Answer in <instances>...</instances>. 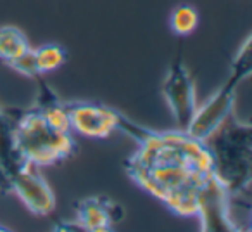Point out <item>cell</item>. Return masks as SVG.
I'll list each match as a JSON object with an SVG mask.
<instances>
[{
	"label": "cell",
	"instance_id": "cell-1",
	"mask_svg": "<svg viewBox=\"0 0 252 232\" xmlns=\"http://www.w3.org/2000/svg\"><path fill=\"white\" fill-rule=\"evenodd\" d=\"M130 137L137 141L138 149L125 161L128 177L171 213L195 217L197 194L213 173L204 142L178 128L156 132L138 123Z\"/></svg>",
	"mask_w": 252,
	"mask_h": 232
},
{
	"label": "cell",
	"instance_id": "cell-2",
	"mask_svg": "<svg viewBox=\"0 0 252 232\" xmlns=\"http://www.w3.org/2000/svg\"><path fill=\"white\" fill-rule=\"evenodd\" d=\"M211 156L213 175L231 197L249 203L252 179V127L230 115L213 134L204 139Z\"/></svg>",
	"mask_w": 252,
	"mask_h": 232
},
{
	"label": "cell",
	"instance_id": "cell-3",
	"mask_svg": "<svg viewBox=\"0 0 252 232\" xmlns=\"http://www.w3.org/2000/svg\"><path fill=\"white\" fill-rule=\"evenodd\" d=\"M14 120V137L19 153L35 166H49L67 159L76 151L73 132L56 130L33 106L28 109L7 108Z\"/></svg>",
	"mask_w": 252,
	"mask_h": 232
},
{
	"label": "cell",
	"instance_id": "cell-4",
	"mask_svg": "<svg viewBox=\"0 0 252 232\" xmlns=\"http://www.w3.org/2000/svg\"><path fill=\"white\" fill-rule=\"evenodd\" d=\"M252 71V47L251 35L245 37L244 43L238 47L233 61L230 64V75L226 81L213 94V97L207 99L202 106H197L195 115L192 121L187 127V134L197 141L207 139L228 116L233 115L235 97L237 88L244 80L251 77Z\"/></svg>",
	"mask_w": 252,
	"mask_h": 232
},
{
	"label": "cell",
	"instance_id": "cell-5",
	"mask_svg": "<svg viewBox=\"0 0 252 232\" xmlns=\"http://www.w3.org/2000/svg\"><path fill=\"white\" fill-rule=\"evenodd\" d=\"M162 97L171 111L178 130H187L197 109V88L190 71L187 70L182 57V43L178 45L173 63L162 81Z\"/></svg>",
	"mask_w": 252,
	"mask_h": 232
},
{
	"label": "cell",
	"instance_id": "cell-6",
	"mask_svg": "<svg viewBox=\"0 0 252 232\" xmlns=\"http://www.w3.org/2000/svg\"><path fill=\"white\" fill-rule=\"evenodd\" d=\"M202 232H240L231 218V197L226 187L211 173L197 194V213Z\"/></svg>",
	"mask_w": 252,
	"mask_h": 232
},
{
	"label": "cell",
	"instance_id": "cell-7",
	"mask_svg": "<svg viewBox=\"0 0 252 232\" xmlns=\"http://www.w3.org/2000/svg\"><path fill=\"white\" fill-rule=\"evenodd\" d=\"M73 134L90 139H107L121 128L125 115L98 102H66Z\"/></svg>",
	"mask_w": 252,
	"mask_h": 232
},
{
	"label": "cell",
	"instance_id": "cell-8",
	"mask_svg": "<svg viewBox=\"0 0 252 232\" xmlns=\"http://www.w3.org/2000/svg\"><path fill=\"white\" fill-rule=\"evenodd\" d=\"M9 194H16L23 204L38 217H47L56 208L52 187L47 184L35 165H28L12 179Z\"/></svg>",
	"mask_w": 252,
	"mask_h": 232
},
{
	"label": "cell",
	"instance_id": "cell-9",
	"mask_svg": "<svg viewBox=\"0 0 252 232\" xmlns=\"http://www.w3.org/2000/svg\"><path fill=\"white\" fill-rule=\"evenodd\" d=\"M80 231L109 232L123 218V208L105 196H90L74 203Z\"/></svg>",
	"mask_w": 252,
	"mask_h": 232
},
{
	"label": "cell",
	"instance_id": "cell-10",
	"mask_svg": "<svg viewBox=\"0 0 252 232\" xmlns=\"http://www.w3.org/2000/svg\"><path fill=\"white\" fill-rule=\"evenodd\" d=\"M28 163L16 146L14 120L9 115L7 108L0 106V193L9 194L11 182Z\"/></svg>",
	"mask_w": 252,
	"mask_h": 232
},
{
	"label": "cell",
	"instance_id": "cell-11",
	"mask_svg": "<svg viewBox=\"0 0 252 232\" xmlns=\"http://www.w3.org/2000/svg\"><path fill=\"white\" fill-rule=\"evenodd\" d=\"M30 40L23 30L12 25L0 26V63L7 64L30 49Z\"/></svg>",
	"mask_w": 252,
	"mask_h": 232
},
{
	"label": "cell",
	"instance_id": "cell-12",
	"mask_svg": "<svg viewBox=\"0 0 252 232\" xmlns=\"http://www.w3.org/2000/svg\"><path fill=\"white\" fill-rule=\"evenodd\" d=\"M197 25H199V12L193 5L180 4L173 9L169 16V28L180 39L192 35L197 30Z\"/></svg>",
	"mask_w": 252,
	"mask_h": 232
},
{
	"label": "cell",
	"instance_id": "cell-13",
	"mask_svg": "<svg viewBox=\"0 0 252 232\" xmlns=\"http://www.w3.org/2000/svg\"><path fill=\"white\" fill-rule=\"evenodd\" d=\"M35 59L42 75L59 70L67 61V50L59 43H45L35 49Z\"/></svg>",
	"mask_w": 252,
	"mask_h": 232
},
{
	"label": "cell",
	"instance_id": "cell-14",
	"mask_svg": "<svg viewBox=\"0 0 252 232\" xmlns=\"http://www.w3.org/2000/svg\"><path fill=\"white\" fill-rule=\"evenodd\" d=\"M5 66H9L11 70L18 71L19 75H23V77H28V78H38L40 71H38V66H36V59H35V49H32L30 47L26 52H23L19 57H16V59H12L11 63H7Z\"/></svg>",
	"mask_w": 252,
	"mask_h": 232
}]
</instances>
